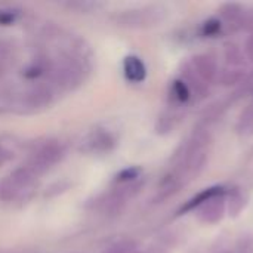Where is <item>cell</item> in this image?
<instances>
[{
  "label": "cell",
  "mask_w": 253,
  "mask_h": 253,
  "mask_svg": "<svg viewBox=\"0 0 253 253\" xmlns=\"http://www.w3.org/2000/svg\"><path fill=\"white\" fill-rule=\"evenodd\" d=\"M175 93L178 95V98H179L181 101H185V99L188 98V90H187V87L184 86V83H181V82H176V83H175Z\"/></svg>",
  "instance_id": "8fae6325"
},
{
  "label": "cell",
  "mask_w": 253,
  "mask_h": 253,
  "mask_svg": "<svg viewBox=\"0 0 253 253\" xmlns=\"http://www.w3.org/2000/svg\"><path fill=\"white\" fill-rule=\"evenodd\" d=\"M123 73H125V77L132 83L144 82L145 76H147V70H145L144 62L135 55H129V56L125 58V61H123Z\"/></svg>",
  "instance_id": "5b68a950"
},
{
  "label": "cell",
  "mask_w": 253,
  "mask_h": 253,
  "mask_svg": "<svg viewBox=\"0 0 253 253\" xmlns=\"http://www.w3.org/2000/svg\"><path fill=\"white\" fill-rule=\"evenodd\" d=\"M15 142L13 139H4L0 136V168L9 163L15 157Z\"/></svg>",
  "instance_id": "52a82bcc"
},
{
  "label": "cell",
  "mask_w": 253,
  "mask_h": 253,
  "mask_svg": "<svg viewBox=\"0 0 253 253\" xmlns=\"http://www.w3.org/2000/svg\"><path fill=\"white\" fill-rule=\"evenodd\" d=\"M67 6L71 7V9H77L79 7L80 12H89L93 7L96 9L98 3H93V1H71V3H67Z\"/></svg>",
  "instance_id": "30bf717a"
},
{
  "label": "cell",
  "mask_w": 253,
  "mask_h": 253,
  "mask_svg": "<svg viewBox=\"0 0 253 253\" xmlns=\"http://www.w3.org/2000/svg\"><path fill=\"white\" fill-rule=\"evenodd\" d=\"M56 95L58 93L46 82H36L27 89L12 95L4 107L18 114H33L52 105Z\"/></svg>",
  "instance_id": "7a4b0ae2"
},
{
  "label": "cell",
  "mask_w": 253,
  "mask_h": 253,
  "mask_svg": "<svg viewBox=\"0 0 253 253\" xmlns=\"http://www.w3.org/2000/svg\"><path fill=\"white\" fill-rule=\"evenodd\" d=\"M1 70H3V65H1V59H0V74H1Z\"/></svg>",
  "instance_id": "4fadbf2b"
},
{
  "label": "cell",
  "mask_w": 253,
  "mask_h": 253,
  "mask_svg": "<svg viewBox=\"0 0 253 253\" xmlns=\"http://www.w3.org/2000/svg\"><path fill=\"white\" fill-rule=\"evenodd\" d=\"M139 175V170L138 169H125V170H122L119 175H117V178H116V181L117 182H127V181H132V179H135L136 176Z\"/></svg>",
  "instance_id": "9c48e42d"
},
{
  "label": "cell",
  "mask_w": 253,
  "mask_h": 253,
  "mask_svg": "<svg viewBox=\"0 0 253 253\" xmlns=\"http://www.w3.org/2000/svg\"><path fill=\"white\" fill-rule=\"evenodd\" d=\"M39 176L27 166H19L0 179V202L24 203L33 197Z\"/></svg>",
  "instance_id": "6da1fadb"
},
{
  "label": "cell",
  "mask_w": 253,
  "mask_h": 253,
  "mask_svg": "<svg viewBox=\"0 0 253 253\" xmlns=\"http://www.w3.org/2000/svg\"><path fill=\"white\" fill-rule=\"evenodd\" d=\"M65 156V145L58 139H43L31 145L28 157L24 163L37 176L47 172L56 163H59Z\"/></svg>",
  "instance_id": "3957f363"
},
{
  "label": "cell",
  "mask_w": 253,
  "mask_h": 253,
  "mask_svg": "<svg viewBox=\"0 0 253 253\" xmlns=\"http://www.w3.org/2000/svg\"><path fill=\"white\" fill-rule=\"evenodd\" d=\"M219 193H222V188H218V187L205 190V191L200 193L197 197H194L193 200H190V202L181 209V213H182V212H187V211H190V209H193V208H196V206H199V205H202L203 202H208L211 197H213V196H216V194H219Z\"/></svg>",
  "instance_id": "8992f818"
},
{
  "label": "cell",
  "mask_w": 253,
  "mask_h": 253,
  "mask_svg": "<svg viewBox=\"0 0 253 253\" xmlns=\"http://www.w3.org/2000/svg\"><path fill=\"white\" fill-rule=\"evenodd\" d=\"M114 145H116L114 135L108 129L96 126L82 138V141L79 142V151L84 154L101 156L111 151Z\"/></svg>",
  "instance_id": "277c9868"
},
{
  "label": "cell",
  "mask_w": 253,
  "mask_h": 253,
  "mask_svg": "<svg viewBox=\"0 0 253 253\" xmlns=\"http://www.w3.org/2000/svg\"><path fill=\"white\" fill-rule=\"evenodd\" d=\"M18 12L13 9H0V25H10L16 21Z\"/></svg>",
  "instance_id": "ba28073f"
},
{
  "label": "cell",
  "mask_w": 253,
  "mask_h": 253,
  "mask_svg": "<svg viewBox=\"0 0 253 253\" xmlns=\"http://www.w3.org/2000/svg\"><path fill=\"white\" fill-rule=\"evenodd\" d=\"M105 253H132V249L125 245H116V246L110 248Z\"/></svg>",
  "instance_id": "7c38bea8"
}]
</instances>
